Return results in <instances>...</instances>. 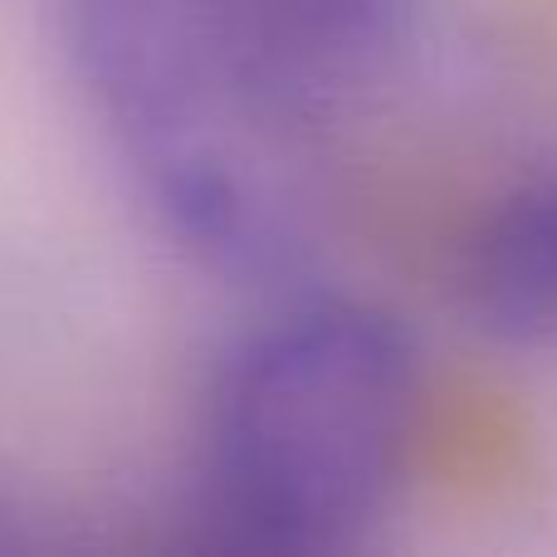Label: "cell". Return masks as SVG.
I'll list each match as a JSON object with an SVG mask.
<instances>
[{
    "instance_id": "1",
    "label": "cell",
    "mask_w": 557,
    "mask_h": 557,
    "mask_svg": "<svg viewBox=\"0 0 557 557\" xmlns=\"http://www.w3.org/2000/svg\"><path fill=\"white\" fill-rule=\"evenodd\" d=\"M416 0H69L74 78L157 221L225 274L304 255L308 143L406 49Z\"/></svg>"
},
{
    "instance_id": "2",
    "label": "cell",
    "mask_w": 557,
    "mask_h": 557,
    "mask_svg": "<svg viewBox=\"0 0 557 557\" xmlns=\"http://www.w3.org/2000/svg\"><path fill=\"white\" fill-rule=\"evenodd\" d=\"M425 362L396 313L298 294L215 367L196 431V519L221 548L318 557L392 513L425 431Z\"/></svg>"
},
{
    "instance_id": "3",
    "label": "cell",
    "mask_w": 557,
    "mask_h": 557,
    "mask_svg": "<svg viewBox=\"0 0 557 557\" xmlns=\"http://www.w3.org/2000/svg\"><path fill=\"white\" fill-rule=\"evenodd\" d=\"M474 327L509 347H557V172L509 186L480 211L455 270Z\"/></svg>"
},
{
    "instance_id": "4",
    "label": "cell",
    "mask_w": 557,
    "mask_h": 557,
    "mask_svg": "<svg viewBox=\"0 0 557 557\" xmlns=\"http://www.w3.org/2000/svg\"><path fill=\"white\" fill-rule=\"evenodd\" d=\"M5 548H25V533L15 529V513L0 504V553H5Z\"/></svg>"
}]
</instances>
